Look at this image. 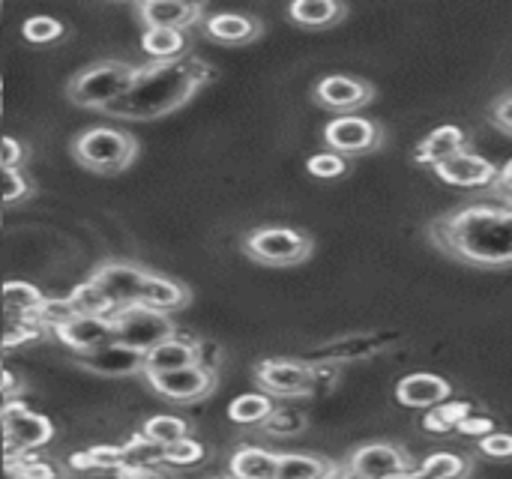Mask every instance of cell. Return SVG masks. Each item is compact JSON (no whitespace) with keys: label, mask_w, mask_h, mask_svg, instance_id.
I'll list each match as a JSON object with an SVG mask.
<instances>
[{"label":"cell","mask_w":512,"mask_h":479,"mask_svg":"<svg viewBox=\"0 0 512 479\" xmlns=\"http://www.w3.org/2000/svg\"><path fill=\"white\" fill-rule=\"evenodd\" d=\"M429 240L447 258L477 270L512 267V204L474 201L429 222Z\"/></svg>","instance_id":"6da1fadb"},{"label":"cell","mask_w":512,"mask_h":479,"mask_svg":"<svg viewBox=\"0 0 512 479\" xmlns=\"http://www.w3.org/2000/svg\"><path fill=\"white\" fill-rule=\"evenodd\" d=\"M213 78V66L198 57H180L165 63L138 66V75L126 96H120L105 114L120 120H156L186 105L201 84Z\"/></svg>","instance_id":"7a4b0ae2"},{"label":"cell","mask_w":512,"mask_h":479,"mask_svg":"<svg viewBox=\"0 0 512 479\" xmlns=\"http://www.w3.org/2000/svg\"><path fill=\"white\" fill-rule=\"evenodd\" d=\"M138 75V66L123 63V60H102L93 63L87 69H81L72 81H69V99L81 108H96L105 111L111 108L120 96H126V90L132 87Z\"/></svg>","instance_id":"3957f363"},{"label":"cell","mask_w":512,"mask_h":479,"mask_svg":"<svg viewBox=\"0 0 512 479\" xmlns=\"http://www.w3.org/2000/svg\"><path fill=\"white\" fill-rule=\"evenodd\" d=\"M72 156L90 171H123L138 156V144L123 129L93 126L72 141Z\"/></svg>","instance_id":"277c9868"},{"label":"cell","mask_w":512,"mask_h":479,"mask_svg":"<svg viewBox=\"0 0 512 479\" xmlns=\"http://www.w3.org/2000/svg\"><path fill=\"white\" fill-rule=\"evenodd\" d=\"M312 237L297 231V228H285V225H267V228H255L252 234H246L243 240V252L258 261V264H270V267H294L303 264L312 255Z\"/></svg>","instance_id":"5b68a950"},{"label":"cell","mask_w":512,"mask_h":479,"mask_svg":"<svg viewBox=\"0 0 512 479\" xmlns=\"http://www.w3.org/2000/svg\"><path fill=\"white\" fill-rule=\"evenodd\" d=\"M111 324H114V342L138 354H147L150 348L174 336V321L168 318V312H156L141 303L117 309L111 315Z\"/></svg>","instance_id":"8992f818"},{"label":"cell","mask_w":512,"mask_h":479,"mask_svg":"<svg viewBox=\"0 0 512 479\" xmlns=\"http://www.w3.org/2000/svg\"><path fill=\"white\" fill-rule=\"evenodd\" d=\"M384 141V129L363 117V114H336L327 126H324V144L327 150L351 159V156H366L375 153Z\"/></svg>","instance_id":"52a82bcc"},{"label":"cell","mask_w":512,"mask_h":479,"mask_svg":"<svg viewBox=\"0 0 512 479\" xmlns=\"http://www.w3.org/2000/svg\"><path fill=\"white\" fill-rule=\"evenodd\" d=\"M0 429H3V441L9 453H30V450L45 447L54 438L51 420L24 408L21 402H9L0 411Z\"/></svg>","instance_id":"ba28073f"},{"label":"cell","mask_w":512,"mask_h":479,"mask_svg":"<svg viewBox=\"0 0 512 479\" xmlns=\"http://www.w3.org/2000/svg\"><path fill=\"white\" fill-rule=\"evenodd\" d=\"M255 378L270 399H300L315 393V369L303 360H264L258 363Z\"/></svg>","instance_id":"9c48e42d"},{"label":"cell","mask_w":512,"mask_h":479,"mask_svg":"<svg viewBox=\"0 0 512 479\" xmlns=\"http://www.w3.org/2000/svg\"><path fill=\"white\" fill-rule=\"evenodd\" d=\"M351 474H357L360 479H390L396 474H405L414 468L411 456L387 441H375V444H363L348 456L345 465Z\"/></svg>","instance_id":"30bf717a"},{"label":"cell","mask_w":512,"mask_h":479,"mask_svg":"<svg viewBox=\"0 0 512 479\" xmlns=\"http://www.w3.org/2000/svg\"><path fill=\"white\" fill-rule=\"evenodd\" d=\"M372 99H375V87L354 75L333 72L315 84V102L336 114H354V111L366 108Z\"/></svg>","instance_id":"8fae6325"},{"label":"cell","mask_w":512,"mask_h":479,"mask_svg":"<svg viewBox=\"0 0 512 479\" xmlns=\"http://www.w3.org/2000/svg\"><path fill=\"white\" fill-rule=\"evenodd\" d=\"M498 168L492 159L474 153V150H465L447 162H441L435 171L438 180H444L447 186H456V189H492L495 180H498Z\"/></svg>","instance_id":"7c38bea8"},{"label":"cell","mask_w":512,"mask_h":479,"mask_svg":"<svg viewBox=\"0 0 512 479\" xmlns=\"http://www.w3.org/2000/svg\"><path fill=\"white\" fill-rule=\"evenodd\" d=\"M147 381L159 396H165L171 402H198L213 390V372L204 369L201 363L174 369V372H162V375H147Z\"/></svg>","instance_id":"4fadbf2b"},{"label":"cell","mask_w":512,"mask_h":479,"mask_svg":"<svg viewBox=\"0 0 512 479\" xmlns=\"http://www.w3.org/2000/svg\"><path fill=\"white\" fill-rule=\"evenodd\" d=\"M144 276H147V270L132 267V264H105L93 273V282L105 291V297L114 303V309H123V306L138 303Z\"/></svg>","instance_id":"5bb4252c"},{"label":"cell","mask_w":512,"mask_h":479,"mask_svg":"<svg viewBox=\"0 0 512 479\" xmlns=\"http://www.w3.org/2000/svg\"><path fill=\"white\" fill-rule=\"evenodd\" d=\"M447 399H453L450 381L441 375H432V372H414L396 384V402L402 408H426L429 411Z\"/></svg>","instance_id":"9a60e30c"},{"label":"cell","mask_w":512,"mask_h":479,"mask_svg":"<svg viewBox=\"0 0 512 479\" xmlns=\"http://www.w3.org/2000/svg\"><path fill=\"white\" fill-rule=\"evenodd\" d=\"M465 150H468V132L456 123H444V126L432 129L426 138H420V144L414 147V162L423 168H438L441 162H447Z\"/></svg>","instance_id":"2e32d148"},{"label":"cell","mask_w":512,"mask_h":479,"mask_svg":"<svg viewBox=\"0 0 512 479\" xmlns=\"http://www.w3.org/2000/svg\"><path fill=\"white\" fill-rule=\"evenodd\" d=\"M57 339L78 354H90L114 342V324L111 318H99V315H75L69 324L57 330Z\"/></svg>","instance_id":"e0dca14e"},{"label":"cell","mask_w":512,"mask_h":479,"mask_svg":"<svg viewBox=\"0 0 512 479\" xmlns=\"http://www.w3.org/2000/svg\"><path fill=\"white\" fill-rule=\"evenodd\" d=\"M78 363L84 369H90V372L117 378V375H135V372H141L144 369V354H138L132 348H123L117 342H108V345H102V348H96L90 354H81Z\"/></svg>","instance_id":"ac0fdd59"},{"label":"cell","mask_w":512,"mask_h":479,"mask_svg":"<svg viewBox=\"0 0 512 479\" xmlns=\"http://www.w3.org/2000/svg\"><path fill=\"white\" fill-rule=\"evenodd\" d=\"M399 342V336L393 333H360V336H345L327 348H321V363H345V360H366L372 354H381L387 348H393Z\"/></svg>","instance_id":"d6986e66"},{"label":"cell","mask_w":512,"mask_h":479,"mask_svg":"<svg viewBox=\"0 0 512 479\" xmlns=\"http://www.w3.org/2000/svg\"><path fill=\"white\" fill-rule=\"evenodd\" d=\"M201 363L198 348L189 339L171 336L165 342H159L156 348H150L144 354V375H162V372H174V369H186Z\"/></svg>","instance_id":"ffe728a7"},{"label":"cell","mask_w":512,"mask_h":479,"mask_svg":"<svg viewBox=\"0 0 512 479\" xmlns=\"http://www.w3.org/2000/svg\"><path fill=\"white\" fill-rule=\"evenodd\" d=\"M138 15L147 27H171V30H183L189 27L198 15L201 6L195 3H183V0H144L138 6Z\"/></svg>","instance_id":"44dd1931"},{"label":"cell","mask_w":512,"mask_h":479,"mask_svg":"<svg viewBox=\"0 0 512 479\" xmlns=\"http://www.w3.org/2000/svg\"><path fill=\"white\" fill-rule=\"evenodd\" d=\"M207 33L225 45H243L261 36V21L243 12H216L207 18Z\"/></svg>","instance_id":"7402d4cb"},{"label":"cell","mask_w":512,"mask_h":479,"mask_svg":"<svg viewBox=\"0 0 512 479\" xmlns=\"http://www.w3.org/2000/svg\"><path fill=\"white\" fill-rule=\"evenodd\" d=\"M141 306H150L156 312H177L189 303V291L168 279V276H156V273H147L144 276V285H141V297H138Z\"/></svg>","instance_id":"603a6c76"},{"label":"cell","mask_w":512,"mask_h":479,"mask_svg":"<svg viewBox=\"0 0 512 479\" xmlns=\"http://www.w3.org/2000/svg\"><path fill=\"white\" fill-rule=\"evenodd\" d=\"M339 465L312 453H279L276 479H336Z\"/></svg>","instance_id":"cb8c5ba5"},{"label":"cell","mask_w":512,"mask_h":479,"mask_svg":"<svg viewBox=\"0 0 512 479\" xmlns=\"http://www.w3.org/2000/svg\"><path fill=\"white\" fill-rule=\"evenodd\" d=\"M345 15H348V6L336 3V0H294L288 6V18L300 27H309V30L333 27Z\"/></svg>","instance_id":"d4e9b609"},{"label":"cell","mask_w":512,"mask_h":479,"mask_svg":"<svg viewBox=\"0 0 512 479\" xmlns=\"http://www.w3.org/2000/svg\"><path fill=\"white\" fill-rule=\"evenodd\" d=\"M276 468L279 453H270L264 447H240L228 462L231 479H276Z\"/></svg>","instance_id":"484cf974"},{"label":"cell","mask_w":512,"mask_h":479,"mask_svg":"<svg viewBox=\"0 0 512 479\" xmlns=\"http://www.w3.org/2000/svg\"><path fill=\"white\" fill-rule=\"evenodd\" d=\"M42 291L36 288V285H30V282H18V279H12V282H6L3 288H0V303H3V309L15 318V321H33V315H36V309L42 306Z\"/></svg>","instance_id":"4316f807"},{"label":"cell","mask_w":512,"mask_h":479,"mask_svg":"<svg viewBox=\"0 0 512 479\" xmlns=\"http://www.w3.org/2000/svg\"><path fill=\"white\" fill-rule=\"evenodd\" d=\"M141 48L147 57H153V63L180 60L186 51V33L171 30V27H147L141 36Z\"/></svg>","instance_id":"83f0119b"},{"label":"cell","mask_w":512,"mask_h":479,"mask_svg":"<svg viewBox=\"0 0 512 479\" xmlns=\"http://www.w3.org/2000/svg\"><path fill=\"white\" fill-rule=\"evenodd\" d=\"M468 471H471V465L462 456L441 450V453H432L423 465H414L411 471L390 479H462Z\"/></svg>","instance_id":"f1b7e54d"},{"label":"cell","mask_w":512,"mask_h":479,"mask_svg":"<svg viewBox=\"0 0 512 479\" xmlns=\"http://www.w3.org/2000/svg\"><path fill=\"white\" fill-rule=\"evenodd\" d=\"M276 405L267 393H243L228 405V417L237 426H264L273 417Z\"/></svg>","instance_id":"f546056e"},{"label":"cell","mask_w":512,"mask_h":479,"mask_svg":"<svg viewBox=\"0 0 512 479\" xmlns=\"http://www.w3.org/2000/svg\"><path fill=\"white\" fill-rule=\"evenodd\" d=\"M471 414H474V405L471 402H465V399H447V402H441V405H435V408L426 411L423 429L429 435H450Z\"/></svg>","instance_id":"4dcf8cb0"},{"label":"cell","mask_w":512,"mask_h":479,"mask_svg":"<svg viewBox=\"0 0 512 479\" xmlns=\"http://www.w3.org/2000/svg\"><path fill=\"white\" fill-rule=\"evenodd\" d=\"M69 300H72V306H75V312L78 315H99V318H111L117 309H114V303L105 297V291L93 282V279H87V282H81L72 294H69Z\"/></svg>","instance_id":"1f68e13d"},{"label":"cell","mask_w":512,"mask_h":479,"mask_svg":"<svg viewBox=\"0 0 512 479\" xmlns=\"http://www.w3.org/2000/svg\"><path fill=\"white\" fill-rule=\"evenodd\" d=\"M141 435H144L147 441L159 444V447H171V444L189 438V423L180 420V417H171V414H156V417H150V420L144 423Z\"/></svg>","instance_id":"d6a6232c"},{"label":"cell","mask_w":512,"mask_h":479,"mask_svg":"<svg viewBox=\"0 0 512 479\" xmlns=\"http://www.w3.org/2000/svg\"><path fill=\"white\" fill-rule=\"evenodd\" d=\"M30 195V183L27 177L12 168V165H3L0 162V222H3V213L15 204H21L24 198Z\"/></svg>","instance_id":"836d02e7"},{"label":"cell","mask_w":512,"mask_h":479,"mask_svg":"<svg viewBox=\"0 0 512 479\" xmlns=\"http://www.w3.org/2000/svg\"><path fill=\"white\" fill-rule=\"evenodd\" d=\"M75 315H78V312H75V306H72L69 297H45L42 306L36 309L33 321H36L39 327H48V330L57 333V330H60L63 324H69Z\"/></svg>","instance_id":"e575fe53"},{"label":"cell","mask_w":512,"mask_h":479,"mask_svg":"<svg viewBox=\"0 0 512 479\" xmlns=\"http://www.w3.org/2000/svg\"><path fill=\"white\" fill-rule=\"evenodd\" d=\"M72 465L81 471H117L126 468V453L120 447H93L87 453H78Z\"/></svg>","instance_id":"d590c367"},{"label":"cell","mask_w":512,"mask_h":479,"mask_svg":"<svg viewBox=\"0 0 512 479\" xmlns=\"http://www.w3.org/2000/svg\"><path fill=\"white\" fill-rule=\"evenodd\" d=\"M21 36L27 42H33V45H48V42H54V39L63 36V24L54 15H30L21 24Z\"/></svg>","instance_id":"8d00e7d4"},{"label":"cell","mask_w":512,"mask_h":479,"mask_svg":"<svg viewBox=\"0 0 512 479\" xmlns=\"http://www.w3.org/2000/svg\"><path fill=\"white\" fill-rule=\"evenodd\" d=\"M204 459H207V450L198 441H192V438H183V441L165 447V453H162V462L171 465V468H195Z\"/></svg>","instance_id":"74e56055"},{"label":"cell","mask_w":512,"mask_h":479,"mask_svg":"<svg viewBox=\"0 0 512 479\" xmlns=\"http://www.w3.org/2000/svg\"><path fill=\"white\" fill-rule=\"evenodd\" d=\"M306 171H309L312 177L333 180V177H342V174L348 171V159H345V156H339V153H333V150H324V153L309 156Z\"/></svg>","instance_id":"f35d334b"},{"label":"cell","mask_w":512,"mask_h":479,"mask_svg":"<svg viewBox=\"0 0 512 479\" xmlns=\"http://www.w3.org/2000/svg\"><path fill=\"white\" fill-rule=\"evenodd\" d=\"M480 453L486 459L507 462V459H512V435L510 432H492V435L480 438Z\"/></svg>","instance_id":"ab89813d"},{"label":"cell","mask_w":512,"mask_h":479,"mask_svg":"<svg viewBox=\"0 0 512 479\" xmlns=\"http://www.w3.org/2000/svg\"><path fill=\"white\" fill-rule=\"evenodd\" d=\"M273 435H294V432H300L303 429V417L300 414H294V411H273V417L264 423Z\"/></svg>","instance_id":"60d3db41"},{"label":"cell","mask_w":512,"mask_h":479,"mask_svg":"<svg viewBox=\"0 0 512 479\" xmlns=\"http://www.w3.org/2000/svg\"><path fill=\"white\" fill-rule=\"evenodd\" d=\"M456 432L459 435H465V438H486V435H492V432H498L495 429V420L492 417H480V414H471V417H465L459 426H456Z\"/></svg>","instance_id":"b9f144b4"},{"label":"cell","mask_w":512,"mask_h":479,"mask_svg":"<svg viewBox=\"0 0 512 479\" xmlns=\"http://www.w3.org/2000/svg\"><path fill=\"white\" fill-rule=\"evenodd\" d=\"M492 126L501 129L504 135L512 138V93H504L495 105H492Z\"/></svg>","instance_id":"7bdbcfd3"},{"label":"cell","mask_w":512,"mask_h":479,"mask_svg":"<svg viewBox=\"0 0 512 479\" xmlns=\"http://www.w3.org/2000/svg\"><path fill=\"white\" fill-rule=\"evenodd\" d=\"M492 192H495L504 204H512V156L498 168V180H495Z\"/></svg>","instance_id":"ee69618b"},{"label":"cell","mask_w":512,"mask_h":479,"mask_svg":"<svg viewBox=\"0 0 512 479\" xmlns=\"http://www.w3.org/2000/svg\"><path fill=\"white\" fill-rule=\"evenodd\" d=\"M21 159H24V150L18 147V141H15V138H3V141H0V162L18 168Z\"/></svg>","instance_id":"f6af8a7d"},{"label":"cell","mask_w":512,"mask_h":479,"mask_svg":"<svg viewBox=\"0 0 512 479\" xmlns=\"http://www.w3.org/2000/svg\"><path fill=\"white\" fill-rule=\"evenodd\" d=\"M336 479H360V477H357V474H351L348 468H342V471H339V477H336Z\"/></svg>","instance_id":"bcb514c9"},{"label":"cell","mask_w":512,"mask_h":479,"mask_svg":"<svg viewBox=\"0 0 512 479\" xmlns=\"http://www.w3.org/2000/svg\"><path fill=\"white\" fill-rule=\"evenodd\" d=\"M0 111H3V78H0Z\"/></svg>","instance_id":"7dc6e473"},{"label":"cell","mask_w":512,"mask_h":479,"mask_svg":"<svg viewBox=\"0 0 512 479\" xmlns=\"http://www.w3.org/2000/svg\"><path fill=\"white\" fill-rule=\"evenodd\" d=\"M0 372H3V345H0Z\"/></svg>","instance_id":"c3c4849f"}]
</instances>
